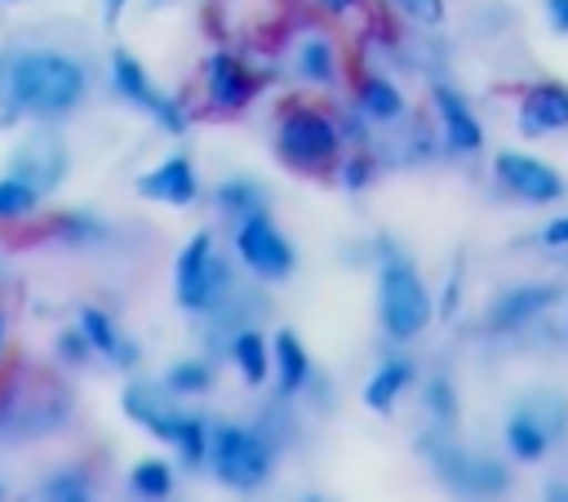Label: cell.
I'll return each instance as SVG.
<instances>
[{
    "label": "cell",
    "instance_id": "cell-23",
    "mask_svg": "<svg viewBox=\"0 0 568 502\" xmlns=\"http://www.w3.org/2000/svg\"><path fill=\"white\" fill-rule=\"evenodd\" d=\"M364 107H368V116L390 120V116H399V93L390 84H382V80H368L364 84Z\"/></svg>",
    "mask_w": 568,
    "mask_h": 502
},
{
    "label": "cell",
    "instance_id": "cell-24",
    "mask_svg": "<svg viewBox=\"0 0 568 502\" xmlns=\"http://www.w3.org/2000/svg\"><path fill=\"white\" fill-rule=\"evenodd\" d=\"M169 386L173 391H204L209 386V369L204 364H178V369H169Z\"/></svg>",
    "mask_w": 568,
    "mask_h": 502
},
{
    "label": "cell",
    "instance_id": "cell-14",
    "mask_svg": "<svg viewBox=\"0 0 568 502\" xmlns=\"http://www.w3.org/2000/svg\"><path fill=\"white\" fill-rule=\"evenodd\" d=\"M275 364H280V386L284 391H297L302 378H306V351L297 347L293 333H280L275 338Z\"/></svg>",
    "mask_w": 568,
    "mask_h": 502
},
{
    "label": "cell",
    "instance_id": "cell-32",
    "mask_svg": "<svg viewBox=\"0 0 568 502\" xmlns=\"http://www.w3.org/2000/svg\"><path fill=\"white\" fill-rule=\"evenodd\" d=\"M0 338H4V329H0Z\"/></svg>",
    "mask_w": 568,
    "mask_h": 502
},
{
    "label": "cell",
    "instance_id": "cell-11",
    "mask_svg": "<svg viewBox=\"0 0 568 502\" xmlns=\"http://www.w3.org/2000/svg\"><path fill=\"white\" fill-rule=\"evenodd\" d=\"M124 409L146 426V431H155V435H164V440H178L182 435V426H186V418H178V413H169L146 386H129L124 391Z\"/></svg>",
    "mask_w": 568,
    "mask_h": 502
},
{
    "label": "cell",
    "instance_id": "cell-22",
    "mask_svg": "<svg viewBox=\"0 0 568 502\" xmlns=\"http://www.w3.org/2000/svg\"><path fill=\"white\" fill-rule=\"evenodd\" d=\"M133 489L142 498H164L169 493V466L164 462H142L133 466Z\"/></svg>",
    "mask_w": 568,
    "mask_h": 502
},
{
    "label": "cell",
    "instance_id": "cell-4",
    "mask_svg": "<svg viewBox=\"0 0 568 502\" xmlns=\"http://www.w3.org/2000/svg\"><path fill=\"white\" fill-rule=\"evenodd\" d=\"M178 302L182 307H209L217 293H222V280H226V271H222V262L213 258V249H209V235L200 231L186 249H182V258H178Z\"/></svg>",
    "mask_w": 568,
    "mask_h": 502
},
{
    "label": "cell",
    "instance_id": "cell-9",
    "mask_svg": "<svg viewBox=\"0 0 568 502\" xmlns=\"http://www.w3.org/2000/svg\"><path fill=\"white\" fill-rule=\"evenodd\" d=\"M138 191L142 195H151V200H169V204H191V195H195V173H191V164L186 160H164L155 173H146L142 182H138Z\"/></svg>",
    "mask_w": 568,
    "mask_h": 502
},
{
    "label": "cell",
    "instance_id": "cell-30",
    "mask_svg": "<svg viewBox=\"0 0 568 502\" xmlns=\"http://www.w3.org/2000/svg\"><path fill=\"white\" fill-rule=\"evenodd\" d=\"M120 4H124V0H106V22H115V13H120Z\"/></svg>",
    "mask_w": 568,
    "mask_h": 502
},
{
    "label": "cell",
    "instance_id": "cell-18",
    "mask_svg": "<svg viewBox=\"0 0 568 502\" xmlns=\"http://www.w3.org/2000/svg\"><path fill=\"white\" fill-rule=\"evenodd\" d=\"M297 67H302L306 80H333V49H328L320 36H311V40L297 49Z\"/></svg>",
    "mask_w": 568,
    "mask_h": 502
},
{
    "label": "cell",
    "instance_id": "cell-20",
    "mask_svg": "<svg viewBox=\"0 0 568 502\" xmlns=\"http://www.w3.org/2000/svg\"><path fill=\"white\" fill-rule=\"evenodd\" d=\"M235 364L244 369L248 382H262V373H266V351H262V338H257V333H240V338H235Z\"/></svg>",
    "mask_w": 568,
    "mask_h": 502
},
{
    "label": "cell",
    "instance_id": "cell-15",
    "mask_svg": "<svg viewBox=\"0 0 568 502\" xmlns=\"http://www.w3.org/2000/svg\"><path fill=\"white\" fill-rule=\"evenodd\" d=\"M209 84H213V98H217V102L240 107V98H244V76H240V67H235L231 58H213V62H209Z\"/></svg>",
    "mask_w": 568,
    "mask_h": 502
},
{
    "label": "cell",
    "instance_id": "cell-29",
    "mask_svg": "<svg viewBox=\"0 0 568 502\" xmlns=\"http://www.w3.org/2000/svg\"><path fill=\"white\" fill-rule=\"evenodd\" d=\"M546 4H550L555 27H559V31H568V0H546Z\"/></svg>",
    "mask_w": 568,
    "mask_h": 502
},
{
    "label": "cell",
    "instance_id": "cell-2",
    "mask_svg": "<svg viewBox=\"0 0 568 502\" xmlns=\"http://www.w3.org/2000/svg\"><path fill=\"white\" fill-rule=\"evenodd\" d=\"M426 315H430V302L422 293V280L413 275V267L390 262L382 271V324L390 329V338H413L422 333Z\"/></svg>",
    "mask_w": 568,
    "mask_h": 502
},
{
    "label": "cell",
    "instance_id": "cell-13",
    "mask_svg": "<svg viewBox=\"0 0 568 502\" xmlns=\"http://www.w3.org/2000/svg\"><path fill=\"white\" fill-rule=\"evenodd\" d=\"M435 102H439V116H444V129H448V142L457 147V151H475L479 142H484V133H479V124L466 116V107L448 93V89H435Z\"/></svg>",
    "mask_w": 568,
    "mask_h": 502
},
{
    "label": "cell",
    "instance_id": "cell-6",
    "mask_svg": "<svg viewBox=\"0 0 568 502\" xmlns=\"http://www.w3.org/2000/svg\"><path fill=\"white\" fill-rule=\"evenodd\" d=\"M62 169H67V147L53 133H31L13 151V178L27 182L36 195L49 191V187H58L62 182Z\"/></svg>",
    "mask_w": 568,
    "mask_h": 502
},
{
    "label": "cell",
    "instance_id": "cell-19",
    "mask_svg": "<svg viewBox=\"0 0 568 502\" xmlns=\"http://www.w3.org/2000/svg\"><path fill=\"white\" fill-rule=\"evenodd\" d=\"M408 382V364H386L373 382H368V391H364V400L373 404V409H386L395 395H399V386Z\"/></svg>",
    "mask_w": 568,
    "mask_h": 502
},
{
    "label": "cell",
    "instance_id": "cell-7",
    "mask_svg": "<svg viewBox=\"0 0 568 502\" xmlns=\"http://www.w3.org/2000/svg\"><path fill=\"white\" fill-rule=\"evenodd\" d=\"M240 258L257 271V275H266V280H280V275H288V267H293V249L284 244V235L262 218V213H253L244 227H240Z\"/></svg>",
    "mask_w": 568,
    "mask_h": 502
},
{
    "label": "cell",
    "instance_id": "cell-12",
    "mask_svg": "<svg viewBox=\"0 0 568 502\" xmlns=\"http://www.w3.org/2000/svg\"><path fill=\"white\" fill-rule=\"evenodd\" d=\"M559 124H568V93L564 89H537V93H528L524 116H519V129L524 133H541V129H559Z\"/></svg>",
    "mask_w": 568,
    "mask_h": 502
},
{
    "label": "cell",
    "instance_id": "cell-1",
    "mask_svg": "<svg viewBox=\"0 0 568 502\" xmlns=\"http://www.w3.org/2000/svg\"><path fill=\"white\" fill-rule=\"evenodd\" d=\"M84 71L62 53H9L0 58V102L9 111H36V116H62L80 102Z\"/></svg>",
    "mask_w": 568,
    "mask_h": 502
},
{
    "label": "cell",
    "instance_id": "cell-8",
    "mask_svg": "<svg viewBox=\"0 0 568 502\" xmlns=\"http://www.w3.org/2000/svg\"><path fill=\"white\" fill-rule=\"evenodd\" d=\"M497 173H501V182H506L510 191H519L524 200H555V195H559V178H555L546 164L528 160V155H497Z\"/></svg>",
    "mask_w": 568,
    "mask_h": 502
},
{
    "label": "cell",
    "instance_id": "cell-26",
    "mask_svg": "<svg viewBox=\"0 0 568 502\" xmlns=\"http://www.w3.org/2000/svg\"><path fill=\"white\" fill-rule=\"evenodd\" d=\"M226 209H235V213H248V204H257V195L244 187V182H231V187H222V195H217Z\"/></svg>",
    "mask_w": 568,
    "mask_h": 502
},
{
    "label": "cell",
    "instance_id": "cell-3",
    "mask_svg": "<svg viewBox=\"0 0 568 502\" xmlns=\"http://www.w3.org/2000/svg\"><path fill=\"white\" fill-rule=\"evenodd\" d=\"M266 449L257 435L240 431V426H217L213 431V471L231 484V489H253L266 480Z\"/></svg>",
    "mask_w": 568,
    "mask_h": 502
},
{
    "label": "cell",
    "instance_id": "cell-25",
    "mask_svg": "<svg viewBox=\"0 0 568 502\" xmlns=\"http://www.w3.org/2000/svg\"><path fill=\"white\" fill-rule=\"evenodd\" d=\"M44 489H49V498H62V502H80V498H89V489H84L80 475H53Z\"/></svg>",
    "mask_w": 568,
    "mask_h": 502
},
{
    "label": "cell",
    "instance_id": "cell-16",
    "mask_svg": "<svg viewBox=\"0 0 568 502\" xmlns=\"http://www.w3.org/2000/svg\"><path fill=\"white\" fill-rule=\"evenodd\" d=\"M80 329H84V338L98 347V351H106L111 360H129V351L120 347V338H115V329H111V320L102 315V311H80Z\"/></svg>",
    "mask_w": 568,
    "mask_h": 502
},
{
    "label": "cell",
    "instance_id": "cell-21",
    "mask_svg": "<svg viewBox=\"0 0 568 502\" xmlns=\"http://www.w3.org/2000/svg\"><path fill=\"white\" fill-rule=\"evenodd\" d=\"M27 209H36V191L18 178H4L0 182V218H22Z\"/></svg>",
    "mask_w": 568,
    "mask_h": 502
},
{
    "label": "cell",
    "instance_id": "cell-28",
    "mask_svg": "<svg viewBox=\"0 0 568 502\" xmlns=\"http://www.w3.org/2000/svg\"><path fill=\"white\" fill-rule=\"evenodd\" d=\"M546 244H568V218H559V222L546 227Z\"/></svg>",
    "mask_w": 568,
    "mask_h": 502
},
{
    "label": "cell",
    "instance_id": "cell-27",
    "mask_svg": "<svg viewBox=\"0 0 568 502\" xmlns=\"http://www.w3.org/2000/svg\"><path fill=\"white\" fill-rule=\"evenodd\" d=\"M413 18H422V22H430V18H439V0H399Z\"/></svg>",
    "mask_w": 568,
    "mask_h": 502
},
{
    "label": "cell",
    "instance_id": "cell-5",
    "mask_svg": "<svg viewBox=\"0 0 568 502\" xmlns=\"http://www.w3.org/2000/svg\"><path fill=\"white\" fill-rule=\"evenodd\" d=\"M280 151L297 164H324L333 151H337V133L324 116L315 111H293L284 124H280Z\"/></svg>",
    "mask_w": 568,
    "mask_h": 502
},
{
    "label": "cell",
    "instance_id": "cell-31",
    "mask_svg": "<svg viewBox=\"0 0 568 502\" xmlns=\"http://www.w3.org/2000/svg\"><path fill=\"white\" fill-rule=\"evenodd\" d=\"M324 4H328V9H351L355 0H324Z\"/></svg>",
    "mask_w": 568,
    "mask_h": 502
},
{
    "label": "cell",
    "instance_id": "cell-17",
    "mask_svg": "<svg viewBox=\"0 0 568 502\" xmlns=\"http://www.w3.org/2000/svg\"><path fill=\"white\" fill-rule=\"evenodd\" d=\"M506 440H510V453L515 458H541L546 453V431L532 422V418H510V426H506Z\"/></svg>",
    "mask_w": 568,
    "mask_h": 502
},
{
    "label": "cell",
    "instance_id": "cell-10",
    "mask_svg": "<svg viewBox=\"0 0 568 502\" xmlns=\"http://www.w3.org/2000/svg\"><path fill=\"white\" fill-rule=\"evenodd\" d=\"M115 84H120V93H124V98H133V102H142V107H151V111H155V116H160L169 129H178V124H182V120L169 111V102H164V98H160V93L146 84L142 67H138L129 53H115Z\"/></svg>",
    "mask_w": 568,
    "mask_h": 502
}]
</instances>
